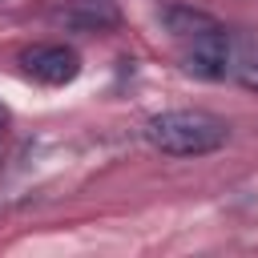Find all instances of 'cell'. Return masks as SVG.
<instances>
[{
    "mask_svg": "<svg viewBox=\"0 0 258 258\" xmlns=\"http://www.w3.org/2000/svg\"><path fill=\"white\" fill-rule=\"evenodd\" d=\"M145 141L169 157H202L226 145V125L202 109H173L145 121Z\"/></svg>",
    "mask_w": 258,
    "mask_h": 258,
    "instance_id": "obj_1",
    "label": "cell"
},
{
    "mask_svg": "<svg viewBox=\"0 0 258 258\" xmlns=\"http://www.w3.org/2000/svg\"><path fill=\"white\" fill-rule=\"evenodd\" d=\"M20 69L40 85H69L81 73V56L64 44H32L20 52Z\"/></svg>",
    "mask_w": 258,
    "mask_h": 258,
    "instance_id": "obj_2",
    "label": "cell"
},
{
    "mask_svg": "<svg viewBox=\"0 0 258 258\" xmlns=\"http://www.w3.org/2000/svg\"><path fill=\"white\" fill-rule=\"evenodd\" d=\"M161 24H165V32H169L177 44L198 40V36H210V32L222 28V24H218L210 12H202V8H165V12H161Z\"/></svg>",
    "mask_w": 258,
    "mask_h": 258,
    "instance_id": "obj_3",
    "label": "cell"
},
{
    "mask_svg": "<svg viewBox=\"0 0 258 258\" xmlns=\"http://www.w3.org/2000/svg\"><path fill=\"white\" fill-rule=\"evenodd\" d=\"M226 77H238L242 85L258 89V40L254 36L230 32V73Z\"/></svg>",
    "mask_w": 258,
    "mask_h": 258,
    "instance_id": "obj_4",
    "label": "cell"
},
{
    "mask_svg": "<svg viewBox=\"0 0 258 258\" xmlns=\"http://www.w3.org/2000/svg\"><path fill=\"white\" fill-rule=\"evenodd\" d=\"M60 20H69L73 28H85V32H101V28L117 24V8L109 0H77L69 12H60Z\"/></svg>",
    "mask_w": 258,
    "mask_h": 258,
    "instance_id": "obj_5",
    "label": "cell"
},
{
    "mask_svg": "<svg viewBox=\"0 0 258 258\" xmlns=\"http://www.w3.org/2000/svg\"><path fill=\"white\" fill-rule=\"evenodd\" d=\"M0 121H4V113H0Z\"/></svg>",
    "mask_w": 258,
    "mask_h": 258,
    "instance_id": "obj_6",
    "label": "cell"
}]
</instances>
